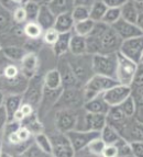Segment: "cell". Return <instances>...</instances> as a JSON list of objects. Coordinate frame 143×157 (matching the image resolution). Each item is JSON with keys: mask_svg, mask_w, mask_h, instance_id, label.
Returning <instances> with one entry per match:
<instances>
[{"mask_svg": "<svg viewBox=\"0 0 143 157\" xmlns=\"http://www.w3.org/2000/svg\"><path fill=\"white\" fill-rule=\"evenodd\" d=\"M114 145H116L118 148V154H117L118 157H133L130 144H129V142L125 141V139H121Z\"/></svg>", "mask_w": 143, "mask_h": 157, "instance_id": "cell-37", "label": "cell"}, {"mask_svg": "<svg viewBox=\"0 0 143 157\" xmlns=\"http://www.w3.org/2000/svg\"><path fill=\"white\" fill-rule=\"evenodd\" d=\"M77 122V114L68 108H64L56 114V128L60 132H67L74 130Z\"/></svg>", "mask_w": 143, "mask_h": 157, "instance_id": "cell-14", "label": "cell"}, {"mask_svg": "<svg viewBox=\"0 0 143 157\" xmlns=\"http://www.w3.org/2000/svg\"><path fill=\"white\" fill-rule=\"evenodd\" d=\"M2 151H3V143H2V140L0 139V156H1Z\"/></svg>", "mask_w": 143, "mask_h": 157, "instance_id": "cell-50", "label": "cell"}, {"mask_svg": "<svg viewBox=\"0 0 143 157\" xmlns=\"http://www.w3.org/2000/svg\"><path fill=\"white\" fill-rule=\"evenodd\" d=\"M110 26L117 33L118 36L121 39V41L137 36H142L143 34V30L141 28H139L137 24L130 23V22L125 21V20H123L121 18Z\"/></svg>", "mask_w": 143, "mask_h": 157, "instance_id": "cell-13", "label": "cell"}, {"mask_svg": "<svg viewBox=\"0 0 143 157\" xmlns=\"http://www.w3.org/2000/svg\"><path fill=\"white\" fill-rule=\"evenodd\" d=\"M84 97H83V87L79 88H63L61 96L56 101L55 105H61L64 108L79 107V105H83Z\"/></svg>", "mask_w": 143, "mask_h": 157, "instance_id": "cell-9", "label": "cell"}, {"mask_svg": "<svg viewBox=\"0 0 143 157\" xmlns=\"http://www.w3.org/2000/svg\"><path fill=\"white\" fill-rule=\"evenodd\" d=\"M62 90H63V88H60V89H50V88L44 87V88H43V94H42L41 102H43V105H45L46 108L54 107L56 101L58 100V98H60ZM40 105H41V103H40Z\"/></svg>", "mask_w": 143, "mask_h": 157, "instance_id": "cell-27", "label": "cell"}, {"mask_svg": "<svg viewBox=\"0 0 143 157\" xmlns=\"http://www.w3.org/2000/svg\"><path fill=\"white\" fill-rule=\"evenodd\" d=\"M74 23H75V22H74L73 18H72L70 12L62 13V14L56 16V18H55L53 29H54L57 33H67V32L73 31Z\"/></svg>", "mask_w": 143, "mask_h": 157, "instance_id": "cell-19", "label": "cell"}, {"mask_svg": "<svg viewBox=\"0 0 143 157\" xmlns=\"http://www.w3.org/2000/svg\"><path fill=\"white\" fill-rule=\"evenodd\" d=\"M16 132L21 143H29V142H30V140H31V137H32V132L30 131L26 126L20 125V128H19Z\"/></svg>", "mask_w": 143, "mask_h": 157, "instance_id": "cell-41", "label": "cell"}, {"mask_svg": "<svg viewBox=\"0 0 143 157\" xmlns=\"http://www.w3.org/2000/svg\"><path fill=\"white\" fill-rule=\"evenodd\" d=\"M83 109L86 112L90 113H101L106 115L107 111L109 110V105L104 100L101 94H97L94 98L87 100L83 103Z\"/></svg>", "mask_w": 143, "mask_h": 157, "instance_id": "cell-16", "label": "cell"}, {"mask_svg": "<svg viewBox=\"0 0 143 157\" xmlns=\"http://www.w3.org/2000/svg\"><path fill=\"white\" fill-rule=\"evenodd\" d=\"M132 1H134V2H142L143 0H132Z\"/></svg>", "mask_w": 143, "mask_h": 157, "instance_id": "cell-53", "label": "cell"}, {"mask_svg": "<svg viewBox=\"0 0 143 157\" xmlns=\"http://www.w3.org/2000/svg\"><path fill=\"white\" fill-rule=\"evenodd\" d=\"M1 67H2V65L0 64V76H1Z\"/></svg>", "mask_w": 143, "mask_h": 157, "instance_id": "cell-55", "label": "cell"}, {"mask_svg": "<svg viewBox=\"0 0 143 157\" xmlns=\"http://www.w3.org/2000/svg\"><path fill=\"white\" fill-rule=\"evenodd\" d=\"M13 23L14 22L12 21V17H11L10 11L7 10L0 3V36H2L3 34L7 33L12 28Z\"/></svg>", "mask_w": 143, "mask_h": 157, "instance_id": "cell-28", "label": "cell"}, {"mask_svg": "<svg viewBox=\"0 0 143 157\" xmlns=\"http://www.w3.org/2000/svg\"><path fill=\"white\" fill-rule=\"evenodd\" d=\"M56 69L61 75L62 88H79V87H83L79 84V81L77 80L75 74L72 71L65 55L58 57V63H57Z\"/></svg>", "mask_w": 143, "mask_h": 157, "instance_id": "cell-10", "label": "cell"}, {"mask_svg": "<svg viewBox=\"0 0 143 157\" xmlns=\"http://www.w3.org/2000/svg\"><path fill=\"white\" fill-rule=\"evenodd\" d=\"M7 122H8V115H7V112L5 110V107L1 105L0 107V133L3 131Z\"/></svg>", "mask_w": 143, "mask_h": 157, "instance_id": "cell-46", "label": "cell"}, {"mask_svg": "<svg viewBox=\"0 0 143 157\" xmlns=\"http://www.w3.org/2000/svg\"><path fill=\"white\" fill-rule=\"evenodd\" d=\"M70 36H72V32L58 34L57 40L55 41L54 44L52 45V51L56 57H61V56L65 55V54L68 53Z\"/></svg>", "mask_w": 143, "mask_h": 157, "instance_id": "cell-21", "label": "cell"}, {"mask_svg": "<svg viewBox=\"0 0 143 157\" xmlns=\"http://www.w3.org/2000/svg\"><path fill=\"white\" fill-rule=\"evenodd\" d=\"M119 19H120V8H107L106 12L104 14V18H102V20L100 22L107 24V25H112Z\"/></svg>", "mask_w": 143, "mask_h": 157, "instance_id": "cell-34", "label": "cell"}, {"mask_svg": "<svg viewBox=\"0 0 143 157\" xmlns=\"http://www.w3.org/2000/svg\"><path fill=\"white\" fill-rule=\"evenodd\" d=\"M130 86L117 84L102 92L101 96L109 107H114V105H119L125 98L130 96Z\"/></svg>", "mask_w": 143, "mask_h": 157, "instance_id": "cell-11", "label": "cell"}, {"mask_svg": "<svg viewBox=\"0 0 143 157\" xmlns=\"http://www.w3.org/2000/svg\"><path fill=\"white\" fill-rule=\"evenodd\" d=\"M55 18H56V16L50 10L47 5H45V3H41L40 5V10L37 18V22L39 23V25L41 26L42 29H43V31L53 28L55 22Z\"/></svg>", "mask_w": 143, "mask_h": 157, "instance_id": "cell-17", "label": "cell"}, {"mask_svg": "<svg viewBox=\"0 0 143 157\" xmlns=\"http://www.w3.org/2000/svg\"><path fill=\"white\" fill-rule=\"evenodd\" d=\"M43 84H44V87L50 88V89L62 88V79H61V75L56 68L50 69L45 73L44 77H43Z\"/></svg>", "mask_w": 143, "mask_h": 157, "instance_id": "cell-24", "label": "cell"}, {"mask_svg": "<svg viewBox=\"0 0 143 157\" xmlns=\"http://www.w3.org/2000/svg\"><path fill=\"white\" fill-rule=\"evenodd\" d=\"M87 47H86V37L76 35L72 32V36L70 41V48L68 53L73 55H81L87 53Z\"/></svg>", "mask_w": 143, "mask_h": 157, "instance_id": "cell-23", "label": "cell"}, {"mask_svg": "<svg viewBox=\"0 0 143 157\" xmlns=\"http://www.w3.org/2000/svg\"><path fill=\"white\" fill-rule=\"evenodd\" d=\"M107 7L101 0H95L94 3L89 8V19L94 22H100L104 18Z\"/></svg>", "mask_w": 143, "mask_h": 157, "instance_id": "cell-29", "label": "cell"}, {"mask_svg": "<svg viewBox=\"0 0 143 157\" xmlns=\"http://www.w3.org/2000/svg\"><path fill=\"white\" fill-rule=\"evenodd\" d=\"M50 1H51V0H42V3H45V5H46V3H49Z\"/></svg>", "mask_w": 143, "mask_h": 157, "instance_id": "cell-51", "label": "cell"}, {"mask_svg": "<svg viewBox=\"0 0 143 157\" xmlns=\"http://www.w3.org/2000/svg\"><path fill=\"white\" fill-rule=\"evenodd\" d=\"M20 156H26V157H44L49 156L47 154H45L39 146H38L35 143H30V144L26 146V148L24 149L23 152L21 153Z\"/></svg>", "mask_w": 143, "mask_h": 157, "instance_id": "cell-36", "label": "cell"}, {"mask_svg": "<svg viewBox=\"0 0 143 157\" xmlns=\"http://www.w3.org/2000/svg\"><path fill=\"white\" fill-rule=\"evenodd\" d=\"M58 34L60 33H57L53 28L47 29V30H45V31H43V34H42V41H43L44 44L52 46V45L55 43V41L57 40V37H58Z\"/></svg>", "mask_w": 143, "mask_h": 157, "instance_id": "cell-40", "label": "cell"}, {"mask_svg": "<svg viewBox=\"0 0 143 157\" xmlns=\"http://www.w3.org/2000/svg\"><path fill=\"white\" fill-rule=\"evenodd\" d=\"M70 14H72L74 22L83 21L86 19H89V9L84 8V7H74Z\"/></svg>", "mask_w": 143, "mask_h": 157, "instance_id": "cell-39", "label": "cell"}, {"mask_svg": "<svg viewBox=\"0 0 143 157\" xmlns=\"http://www.w3.org/2000/svg\"><path fill=\"white\" fill-rule=\"evenodd\" d=\"M119 84L114 78L101 76V75H93L89 80L83 86V97L84 102L94 98L97 94H101L110 87Z\"/></svg>", "mask_w": 143, "mask_h": 157, "instance_id": "cell-2", "label": "cell"}, {"mask_svg": "<svg viewBox=\"0 0 143 157\" xmlns=\"http://www.w3.org/2000/svg\"><path fill=\"white\" fill-rule=\"evenodd\" d=\"M131 147V151H132L133 157H141L143 154V143L141 140L138 141H131L129 142Z\"/></svg>", "mask_w": 143, "mask_h": 157, "instance_id": "cell-42", "label": "cell"}, {"mask_svg": "<svg viewBox=\"0 0 143 157\" xmlns=\"http://www.w3.org/2000/svg\"><path fill=\"white\" fill-rule=\"evenodd\" d=\"M118 148L114 144H106L102 149L101 156L104 157H117Z\"/></svg>", "mask_w": 143, "mask_h": 157, "instance_id": "cell-43", "label": "cell"}, {"mask_svg": "<svg viewBox=\"0 0 143 157\" xmlns=\"http://www.w3.org/2000/svg\"><path fill=\"white\" fill-rule=\"evenodd\" d=\"M119 107L121 108V110L123 111V113H125V117H128V118H132L135 113V109H137L135 102L133 100V98L131 97V94L120 103Z\"/></svg>", "mask_w": 143, "mask_h": 157, "instance_id": "cell-35", "label": "cell"}, {"mask_svg": "<svg viewBox=\"0 0 143 157\" xmlns=\"http://www.w3.org/2000/svg\"><path fill=\"white\" fill-rule=\"evenodd\" d=\"M107 8H121L128 0H101Z\"/></svg>", "mask_w": 143, "mask_h": 157, "instance_id": "cell-45", "label": "cell"}, {"mask_svg": "<svg viewBox=\"0 0 143 157\" xmlns=\"http://www.w3.org/2000/svg\"><path fill=\"white\" fill-rule=\"evenodd\" d=\"M19 110L22 112V114L24 115V117H29V115H31L34 113V107L33 105H31L30 103H28V102H23L22 101V103H21L20 105V109Z\"/></svg>", "mask_w": 143, "mask_h": 157, "instance_id": "cell-44", "label": "cell"}, {"mask_svg": "<svg viewBox=\"0 0 143 157\" xmlns=\"http://www.w3.org/2000/svg\"><path fill=\"white\" fill-rule=\"evenodd\" d=\"M22 103V94H8L6 96L3 107L8 115V121L11 120L13 114L20 109V105Z\"/></svg>", "mask_w": 143, "mask_h": 157, "instance_id": "cell-20", "label": "cell"}, {"mask_svg": "<svg viewBox=\"0 0 143 157\" xmlns=\"http://www.w3.org/2000/svg\"><path fill=\"white\" fill-rule=\"evenodd\" d=\"M140 65V64H139ZM138 64L128 59L119 52L117 53V68H116V80L121 85L130 86L132 84L134 75L138 71Z\"/></svg>", "mask_w": 143, "mask_h": 157, "instance_id": "cell-4", "label": "cell"}, {"mask_svg": "<svg viewBox=\"0 0 143 157\" xmlns=\"http://www.w3.org/2000/svg\"><path fill=\"white\" fill-rule=\"evenodd\" d=\"M34 143H35L45 154H47L49 156H53L52 142H51V139H50L46 134L42 133V132L37 133L34 135Z\"/></svg>", "mask_w": 143, "mask_h": 157, "instance_id": "cell-31", "label": "cell"}, {"mask_svg": "<svg viewBox=\"0 0 143 157\" xmlns=\"http://www.w3.org/2000/svg\"><path fill=\"white\" fill-rule=\"evenodd\" d=\"M5 98H6V94L0 89V107L3 105V102H5Z\"/></svg>", "mask_w": 143, "mask_h": 157, "instance_id": "cell-49", "label": "cell"}, {"mask_svg": "<svg viewBox=\"0 0 143 157\" xmlns=\"http://www.w3.org/2000/svg\"><path fill=\"white\" fill-rule=\"evenodd\" d=\"M95 0H74V7H84V8H90Z\"/></svg>", "mask_w": 143, "mask_h": 157, "instance_id": "cell-47", "label": "cell"}, {"mask_svg": "<svg viewBox=\"0 0 143 157\" xmlns=\"http://www.w3.org/2000/svg\"><path fill=\"white\" fill-rule=\"evenodd\" d=\"M52 142L53 156L57 157H72L75 156L74 149L70 143V140L64 132H60L54 134L53 137H50Z\"/></svg>", "mask_w": 143, "mask_h": 157, "instance_id": "cell-12", "label": "cell"}, {"mask_svg": "<svg viewBox=\"0 0 143 157\" xmlns=\"http://www.w3.org/2000/svg\"><path fill=\"white\" fill-rule=\"evenodd\" d=\"M65 56L77 80L79 81L81 86H84L89 80V78L93 75H95L93 71V63H91L93 55L88 53L81 54V55H73V54L67 53L65 54Z\"/></svg>", "mask_w": 143, "mask_h": 157, "instance_id": "cell-1", "label": "cell"}, {"mask_svg": "<svg viewBox=\"0 0 143 157\" xmlns=\"http://www.w3.org/2000/svg\"><path fill=\"white\" fill-rule=\"evenodd\" d=\"M118 52L128 59L134 62L135 64H141L143 56V37L137 36L123 40Z\"/></svg>", "mask_w": 143, "mask_h": 157, "instance_id": "cell-5", "label": "cell"}, {"mask_svg": "<svg viewBox=\"0 0 143 157\" xmlns=\"http://www.w3.org/2000/svg\"><path fill=\"white\" fill-rule=\"evenodd\" d=\"M32 1H35V2L40 3V5H41V3H42V0H32Z\"/></svg>", "mask_w": 143, "mask_h": 157, "instance_id": "cell-52", "label": "cell"}, {"mask_svg": "<svg viewBox=\"0 0 143 157\" xmlns=\"http://www.w3.org/2000/svg\"><path fill=\"white\" fill-rule=\"evenodd\" d=\"M23 7L26 13V21H37L40 10V3L32 1V0H28L23 5Z\"/></svg>", "mask_w": 143, "mask_h": 157, "instance_id": "cell-32", "label": "cell"}, {"mask_svg": "<svg viewBox=\"0 0 143 157\" xmlns=\"http://www.w3.org/2000/svg\"><path fill=\"white\" fill-rule=\"evenodd\" d=\"M10 1L16 6H23L28 0H10Z\"/></svg>", "mask_w": 143, "mask_h": 157, "instance_id": "cell-48", "label": "cell"}, {"mask_svg": "<svg viewBox=\"0 0 143 157\" xmlns=\"http://www.w3.org/2000/svg\"><path fill=\"white\" fill-rule=\"evenodd\" d=\"M67 139L70 140V143L74 149V153L81 152L86 148L88 143L93 139L100 135V132L97 131H83V130H70L65 132Z\"/></svg>", "mask_w": 143, "mask_h": 157, "instance_id": "cell-7", "label": "cell"}, {"mask_svg": "<svg viewBox=\"0 0 143 157\" xmlns=\"http://www.w3.org/2000/svg\"><path fill=\"white\" fill-rule=\"evenodd\" d=\"M117 53H113V54H95V55H93L91 63H93L94 74L116 79Z\"/></svg>", "mask_w": 143, "mask_h": 157, "instance_id": "cell-3", "label": "cell"}, {"mask_svg": "<svg viewBox=\"0 0 143 157\" xmlns=\"http://www.w3.org/2000/svg\"><path fill=\"white\" fill-rule=\"evenodd\" d=\"M22 29L26 39L29 40H40L43 34V29L37 21H26L22 25Z\"/></svg>", "mask_w": 143, "mask_h": 157, "instance_id": "cell-25", "label": "cell"}, {"mask_svg": "<svg viewBox=\"0 0 143 157\" xmlns=\"http://www.w3.org/2000/svg\"><path fill=\"white\" fill-rule=\"evenodd\" d=\"M43 78L38 75V73L32 78L29 79L28 86L22 94V101L28 102L33 107H38L41 103L42 94H43Z\"/></svg>", "mask_w": 143, "mask_h": 157, "instance_id": "cell-6", "label": "cell"}, {"mask_svg": "<svg viewBox=\"0 0 143 157\" xmlns=\"http://www.w3.org/2000/svg\"><path fill=\"white\" fill-rule=\"evenodd\" d=\"M120 18L130 23L137 24L142 29V2H134L132 0H128L120 8Z\"/></svg>", "mask_w": 143, "mask_h": 157, "instance_id": "cell-8", "label": "cell"}, {"mask_svg": "<svg viewBox=\"0 0 143 157\" xmlns=\"http://www.w3.org/2000/svg\"><path fill=\"white\" fill-rule=\"evenodd\" d=\"M1 50H2V44H1V42H0V54H1Z\"/></svg>", "mask_w": 143, "mask_h": 157, "instance_id": "cell-54", "label": "cell"}, {"mask_svg": "<svg viewBox=\"0 0 143 157\" xmlns=\"http://www.w3.org/2000/svg\"><path fill=\"white\" fill-rule=\"evenodd\" d=\"M1 53L10 62L20 63V60L23 58V56L28 53V51L21 45H3Z\"/></svg>", "mask_w": 143, "mask_h": 157, "instance_id": "cell-18", "label": "cell"}, {"mask_svg": "<svg viewBox=\"0 0 143 157\" xmlns=\"http://www.w3.org/2000/svg\"><path fill=\"white\" fill-rule=\"evenodd\" d=\"M105 142L101 140L100 135L93 139L90 142L88 143V145L86 146L85 149L88 151V153H90L91 155H96V156H101L102 149L105 147Z\"/></svg>", "mask_w": 143, "mask_h": 157, "instance_id": "cell-33", "label": "cell"}, {"mask_svg": "<svg viewBox=\"0 0 143 157\" xmlns=\"http://www.w3.org/2000/svg\"><path fill=\"white\" fill-rule=\"evenodd\" d=\"M39 57H38L37 53L34 52H28L23 58L20 60L19 63V67L23 76H26L28 79L32 78V77L38 73L39 69Z\"/></svg>", "mask_w": 143, "mask_h": 157, "instance_id": "cell-15", "label": "cell"}, {"mask_svg": "<svg viewBox=\"0 0 143 157\" xmlns=\"http://www.w3.org/2000/svg\"><path fill=\"white\" fill-rule=\"evenodd\" d=\"M46 5L55 16H58L62 13L72 12L74 8V0H51Z\"/></svg>", "mask_w": 143, "mask_h": 157, "instance_id": "cell-22", "label": "cell"}, {"mask_svg": "<svg viewBox=\"0 0 143 157\" xmlns=\"http://www.w3.org/2000/svg\"><path fill=\"white\" fill-rule=\"evenodd\" d=\"M95 22L90 19H86V20H83V21H78L74 23L73 26V33L76 34V35H79V36H88L89 33L91 32L93 28H94Z\"/></svg>", "mask_w": 143, "mask_h": 157, "instance_id": "cell-30", "label": "cell"}, {"mask_svg": "<svg viewBox=\"0 0 143 157\" xmlns=\"http://www.w3.org/2000/svg\"><path fill=\"white\" fill-rule=\"evenodd\" d=\"M12 21L16 24H24L26 22V13L23 6H17L11 13Z\"/></svg>", "mask_w": 143, "mask_h": 157, "instance_id": "cell-38", "label": "cell"}, {"mask_svg": "<svg viewBox=\"0 0 143 157\" xmlns=\"http://www.w3.org/2000/svg\"><path fill=\"white\" fill-rule=\"evenodd\" d=\"M100 137L105 142V144H116L120 141L121 135L118 133V131L113 126H111L110 124H107L102 128V130L100 131Z\"/></svg>", "mask_w": 143, "mask_h": 157, "instance_id": "cell-26", "label": "cell"}]
</instances>
